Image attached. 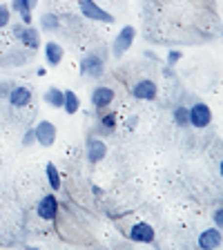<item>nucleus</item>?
<instances>
[{"label":"nucleus","instance_id":"14","mask_svg":"<svg viewBox=\"0 0 223 250\" xmlns=\"http://www.w3.org/2000/svg\"><path fill=\"white\" fill-rule=\"evenodd\" d=\"M62 58H65V49H62V45H58L56 41L45 42V62L49 65V67H58V65L62 62Z\"/></svg>","mask_w":223,"mask_h":250},{"label":"nucleus","instance_id":"21","mask_svg":"<svg viewBox=\"0 0 223 250\" xmlns=\"http://www.w3.org/2000/svg\"><path fill=\"white\" fill-rule=\"evenodd\" d=\"M11 18H14V11L9 9V5H0V29L11 25Z\"/></svg>","mask_w":223,"mask_h":250},{"label":"nucleus","instance_id":"7","mask_svg":"<svg viewBox=\"0 0 223 250\" xmlns=\"http://www.w3.org/2000/svg\"><path fill=\"white\" fill-rule=\"evenodd\" d=\"M105 72V62L101 56H96V54H87V56L81 61V74L83 76H92V78H99L103 76Z\"/></svg>","mask_w":223,"mask_h":250},{"label":"nucleus","instance_id":"16","mask_svg":"<svg viewBox=\"0 0 223 250\" xmlns=\"http://www.w3.org/2000/svg\"><path fill=\"white\" fill-rule=\"evenodd\" d=\"M65 92V99H62V109L67 112V114H76L78 109H81V101H78L76 92L72 89H62Z\"/></svg>","mask_w":223,"mask_h":250},{"label":"nucleus","instance_id":"10","mask_svg":"<svg viewBox=\"0 0 223 250\" xmlns=\"http://www.w3.org/2000/svg\"><path fill=\"white\" fill-rule=\"evenodd\" d=\"M221 244H223V230H219L217 226L214 228H205L199 234V248L203 250H214Z\"/></svg>","mask_w":223,"mask_h":250},{"label":"nucleus","instance_id":"26","mask_svg":"<svg viewBox=\"0 0 223 250\" xmlns=\"http://www.w3.org/2000/svg\"><path fill=\"white\" fill-rule=\"evenodd\" d=\"M11 87H14V85L7 83V81H5V83H0V96H5V99H7V96H9V92H11Z\"/></svg>","mask_w":223,"mask_h":250},{"label":"nucleus","instance_id":"18","mask_svg":"<svg viewBox=\"0 0 223 250\" xmlns=\"http://www.w3.org/2000/svg\"><path fill=\"white\" fill-rule=\"evenodd\" d=\"M45 174H47V183L52 190H61V172L56 170L54 163H47L45 166Z\"/></svg>","mask_w":223,"mask_h":250},{"label":"nucleus","instance_id":"4","mask_svg":"<svg viewBox=\"0 0 223 250\" xmlns=\"http://www.w3.org/2000/svg\"><path fill=\"white\" fill-rule=\"evenodd\" d=\"M34 134H36V143L42 147H52L56 143V125L52 121H38L36 127H34Z\"/></svg>","mask_w":223,"mask_h":250},{"label":"nucleus","instance_id":"27","mask_svg":"<svg viewBox=\"0 0 223 250\" xmlns=\"http://www.w3.org/2000/svg\"><path fill=\"white\" fill-rule=\"evenodd\" d=\"M22 27H25L22 22H18V25H11V34H14V38H18V34L22 31Z\"/></svg>","mask_w":223,"mask_h":250},{"label":"nucleus","instance_id":"30","mask_svg":"<svg viewBox=\"0 0 223 250\" xmlns=\"http://www.w3.org/2000/svg\"><path fill=\"white\" fill-rule=\"evenodd\" d=\"M219 172H221V177H223V159H221V163H219Z\"/></svg>","mask_w":223,"mask_h":250},{"label":"nucleus","instance_id":"9","mask_svg":"<svg viewBox=\"0 0 223 250\" xmlns=\"http://www.w3.org/2000/svg\"><path fill=\"white\" fill-rule=\"evenodd\" d=\"M114 96H116V92L112 87H107V85H99V87L92 89V105L96 109H107L109 105L114 103Z\"/></svg>","mask_w":223,"mask_h":250},{"label":"nucleus","instance_id":"15","mask_svg":"<svg viewBox=\"0 0 223 250\" xmlns=\"http://www.w3.org/2000/svg\"><path fill=\"white\" fill-rule=\"evenodd\" d=\"M9 9L14 11V14L20 16V22H22V25H31V22H34V16H31V7L27 5L25 0H11V2H9Z\"/></svg>","mask_w":223,"mask_h":250},{"label":"nucleus","instance_id":"13","mask_svg":"<svg viewBox=\"0 0 223 250\" xmlns=\"http://www.w3.org/2000/svg\"><path fill=\"white\" fill-rule=\"evenodd\" d=\"M105 154H107V146H105V141L96 139V136H89L87 139V159H89V163L103 161Z\"/></svg>","mask_w":223,"mask_h":250},{"label":"nucleus","instance_id":"24","mask_svg":"<svg viewBox=\"0 0 223 250\" xmlns=\"http://www.w3.org/2000/svg\"><path fill=\"white\" fill-rule=\"evenodd\" d=\"M31 143H36V134H34V127L31 130H27L25 134H22V146H31Z\"/></svg>","mask_w":223,"mask_h":250},{"label":"nucleus","instance_id":"12","mask_svg":"<svg viewBox=\"0 0 223 250\" xmlns=\"http://www.w3.org/2000/svg\"><path fill=\"white\" fill-rule=\"evenodd\" d=\"M132 241H141V244H152L154 241V228L145 221H136L130 228V234H127Z\"/></svg>","mask_w":223,"mask_h":250},{"label":"nucleus","instance_id":"28","mask_svg":"<svg viewBox=\"0 0 223 250\" xmlns=\"http://www.w3.org/2000/svg\"><path fill=\"white\" fill-rule=\"evenodd\" d=\"M25 2H27V5H29V7H31V9H34V7H36V5H38V0H25Z\"/></svg>","mask_w":223,"mask_h":250},{"label":"nucleus","instance_id":"22","mask_svg":"<svg viewBox=\"0 0 223 250\" xmlns=\"http://www.w3.org/2000/svg\"><path fill=\"white\" fill-rule=\"evenodd\" d=\"M101 127H105V130H114L116 127V114L114 112H109V114H103L101 116Z\"/></svg>","mask_w":223,"mask_h":250},{"label":"nucleus","instance_id":"3","mask_svg":"<svg viewBox=\"0 0 223 250\" xmlns=\"http://www.w3.org/2000/svg\"><path fill=\"white\" fill-rule=\"evenodd\" d=\"M187 112H190V125L197 127V130H205L212 123V109L205 103H194Z\"/></svg>","mask_w":223,"mask_h":250},{"label":"nucleus","instance_id":"17","mask_svg":"<svg viewBox=\"0 0 223 250\" xmlns=\"http://www.w3.org/2000/svg\"><path fill=\"white\" fill-rule=\"evenodd\" d=\"M62 99H65V92L58 87H49L45 94H42V101L52 107H62Z\"/></svg>","mask_w":223,"mask_h":250},{"label":"nucleus","instance_id":"25","mask_svg":"<svg viewBox=\"0 0 223 250\" xmlns=\"http://www.w3.org/2000/svg\"><path fill=\"white\" fill-rule=\"evenodd\" d=\"M181 56H183V54L179 52V49H172V52L167 54V65H174V62H179V61H181Z\"/></svg>","mask_w":223,"mask_h":250},{"label":"nucleus","instance_id":"20","mask_svg":"<svg viewBox=\"0 0 223 250\" xmlns=\"http://www.w3.org/2000/svg\"><path fill=\"white\" fill-rule=\"evenodd\" d=\"M174 123L179 125V127H187V123H190V112H187V107H177L174 109Z\"/></svg>","mask_w":223,"mask_h":250},{"label":"nucleus","instance_id":"29","mask_svg":"<svg viewBox=\"0 0 223 250\" xmlns=\"http://www.w3.org/2000/svg\"><path fill=\"white\" fill-rule=\"evenodd\" d=\"M36 74H38V76H45L47 69H45V67H38V72H36Z\"/></svg>","mask_w":223,"mask_h":250},{"label":"nucleus","instance_id":"19","mask_svg":"<svg viewBox=\"0 0 223 250\" xmlns=\"http://www.w3.org/2000/svg\"><path fill=\"white\" fill-rule=\"evenodd\" d=\"M41 29L45 31H58L61 29V21L56 14H42L41 16Z\"/></svg>","mask_w":223,"mask_h":250},{"label":"nucleus","instance_id":"2","mask_svg":"<svg viewBox=\"0 0 223 250\" xmlns=\"http://www.w3.org/2000/svg\"><path fill=\"white\" fill-rule=\"evenodd\" d=\"M134 38H136V29L132 25H125L123 29L116 34L114 42H112V52H114L116 58H121L132 45H134Z\"/></svg>","mask_w":223,"mask_h":250},{"label":"nucleus","instance_id":"23","mask_svg":"<svg viewBox=\"0 0 223 250\" xmlns=\"http://www.w3.org/2000/svg\"><path fill=\"white\" fill-rule=\"evenodd\" d=\"M212 221H214V226H217L219 230H223V206H221V208H217V210H214V214H212Z\"/></svg>","mask_w":223,"mask_h":250},{"label":"nucleus","instance_id":"1","mask_svg":"<svg viewBox=\"0 0 223 250\" xmlns=\"http://www.w3.org/2000/svg\"><path fill=\"white\" fill-rule=\"evenodd\" d=\"M78 9L81 14L87 18V21H96V22H105V25H112L114 22V16L105 11L103 7H99V2L94 0H78Z\"/></svg>","mask_w":223,"mask_h":250},{"label":"nucleus","instance_id":"8","mask_svg":"<svg viewBox=\"0 0 223 250\" xmlns=\"http://www.w3.org/2000/svg\"><path fill=\"white\" fill-rule=\"evenodd\" d=\"M156 92H159L156 83L150 81V78H141V81H136V83L132 85V96L139 101H154Z\"/></svg>","mask_w":223,"mask_h":250},{"label":"nucleus","instance_id":"6","mask_svg":"<svg viewBox=\"0 0 223 250\" xmlns=\"http://www.w3.org/2000/svg\"><path fill=\"white\" fill-rule=\"evenodd\" d=\"M7 99H9L11 107L22 109V107H27V105L31 103V99H34V92H31V87H27V85H14Z\"/></svg>","mask_w":223,"mask_h":250},{"label":"nucleus","instance_id":"11","mask_svg":"<svg viewBox=\"0 0 223 250\" xmlns=\"http://www.w3.org/2000/svg\"><path fill=\"white\" fill-rule=\"evenodd\" d=\"M18 42L25 47L27 52H36L38 47H41V31H38L36 27L25 25L22 27V31L18 34Z\"/></svg>","mask_w":223,"mask_h":250},{"label":"nucleus","instance_id":"5","mask_svg":"<svg viewBox=\"0 0 223 250\" xmlns=\"http://www.w3.org/2000/svg\"><path fill=\"white\" fill-rule=\"evenodd\" d=\"M58 208H61V206H58L56 194H45L36 206V214L42 221H54V219L58 217Z\"/></svg>","mask_w":223,"mask_h":250}]
</instances>
